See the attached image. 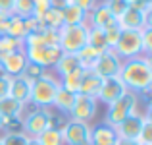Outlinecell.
<instances>
[{
	"mask_svg": "<svg viewBox=\"0 0 152 145\" xmlns=\"http://www.w3.org/2000/svg\"><path fill=\"white\" fill-rule=\"evenodd\" d=\"M119 79L123 81L127 91L135 95H146L152 89V62L148 54H139L135 58L123 60Z\"/></svg>",
	"mask_w": 152,
	"mask_h": 145,
	"instance_id": "cell-1",
	"label": "cell"
},
{
	"mask_svg": "<svg viewBox=\"0 0 152 145\" xmlns=\"http://www.w3.org/2000/svg\"><path fill=\"white\" fill-rule=\"evenodd\" d=\"M60 79L50 72H45L39 79L31 83V104L35 108H50L54 104L56 93L60 91Z\"/></svg>",
	"mask_w": 152,
	"mask_h": 145,
	"instance_id": "cell-2",
	"label": "cell"
},
{
	"mask_svg": "<svg viewBox=\"0 0 152 145\" xmlns=\"http://www.w3.org/2000/svg\"><path fill=\"white\" fill-rule=\"evenodd\" d=\"M87 33H89V25H87V23L62 25L58 29V47H60V50L77 54V52L87 45Z\"/></svg>",
	"mask_w": 152,
	"mask_h": 145,
	"instance_id": "cell-3",
	"label": "cell"
},
{
	"mask_svg": "<svg viewBox=\"0 0 152 145\" xmlns=\"http://www.w3.org/2000/svg\"><path fill=\"white\" fill-rule=\"evenodd\" d=\"M137 107H139V95L127 91L123 97H119L118 101H114V103L108 104L104 122L110 124V126H118V124L123 122L127 116H131L133 112H137Z\"/></svg>",
	"mask_w": 152,
	"mask_h": 145,
	"instance_id": "cell-4",
	"label": "cell"
},
{
	"mask_svg": "<svg viewBox=\"0 0 152 145\" xmlns=\"http://www.w3.org/2000/svg\"><path fill=\"white\" fill-rule=\"evenodd\" d=\"M48 128H52V114L48 108H35L21 118V132L27 138H39Z\"/></svg>",
	"mask_w": 152,
	"mask_h": 145,
	"instance_id": "cell-5",
	"label": "cell"
},
{
	"mask_svg": "<svg viewBox=\"0 0 152 145\" xmlns=\"http://www.w3.org/2000/svg\"><path fill=\"white\" fill-rule=\"evenodd\" d=\"M114 52L121 60H129L135 56L142 54V43H141V31L133 29H121L118 43L114 47Z\"/></svg>",
	"mask_w": 152,
	"mask_h": 145,
	"instance_id": "cell-6",
	"label": "cell"
},
{
	"mask_svg": "<svg viewBox=\"0 0 152 145\" xmlns=\"http://www.w3.org/2000/svg\"><path fill=\"white\" fill-rule=\"evenodd\" d=\"M91 124L79 122V120H66L62 130L64 145H91Z\"/></svg>",
	"mask_w": 152,
	"mask_h": 145,
	"instance_id": "cell-7",
	"label": "cell"
},
{
	"mask_svg": "<svg viewBox=\"0 0 152 145\" xmlns=\"http://www.w3.org/2000/svg\"><path fill=\"white\" fill-rule=\"evenodd\" d=\"M96 112H98L96 97L77 93L75 95V101H73V107H71V110H69V118L85 122V124H91L94 120V116H96Z\"/></svg>",
	"mask_w": 152,
	"mask_h": 145,
	"instance_id": "cell-8",
	"label": "cell"
},
{
	"mask_svg": "<svg viewBox=\"0 0 152 145\" xmlns=\"http://www.w3.org/2000/svg\"><path fill=\"white\" fill-rule=\"evenodd\" d=\"M121 62H123V60L114 52V48H106V50H102L100 54H98L96 62L93 64V68H91V70H93L94 74H98L102 79L115 78V75H119Z\"/></svg>",
	"mask_w": 152,
	"mask_h": 145,
	"instance_id": "cell-9",
	"label": "cell"
},
{
	"mask_svg": "<svg viewBox=\"0 0 152 145\" xmlns=\"http://www.w3.org/2000/svg\"><path fill=\"white\" fill-rule=\"evenodd\" d=\"M27 56V62L37 64L41 68H54V64L58 62V58L62 56V50L60 47H33V48H23Z\"/></svg>",
	"mask_w": 152,
	"mask_h": 145,
	"instance_id": "cell-10",
	"label": "cell"
},
{
	"mask_svg": "<svg viewBox=\"0 0 152 145\" xmlns=\"http://www.w3.org/2000/svg\"><path fill=\"white\" fill-rule=\"evenodd\" d=\"M118 23L121 29H133V31H141L142 27L150 25V12L139 10V8L131 6L123 12L121 16L118 18Z\"/></svg>",
	"mask_w": 152,
	"mask_h": 145,
	"instance_id": "cell-11",
	"label": "cell"
},
{
	"mask_svg": "<svg viewBox=\"0 0 152 145\" xmlns=\"http://www.w3.org/2000/svg\"><path fill=\"white\" fill-rule=\"evenodd\" d=\"M27 64L29 62H27V56H25V50H23V48L0 56V70H2V74L8 75V78H18V75H21Z\"/></svg>",
	"mask_w": 152,
	"mask_h": 145,
	"instance_id": "cell-12",
	"label": "cell"
},
{
	"mask_svg": "<svg viewBox=\"0 0 152 145\" xmlns=\"http://www.w3.org/2000/svg\"><path fill=\"white\" fill-rule=\"evenodd\" d=\"M145 124V112H133L131 116H127L123 122H119L115 128L119 139H131V141H137L139 134H141V128Z\"/></svg>",
	"mask_w": 152,
	"mask_h": 145,
	"instance_id": "cell-13",
	"label": "cell"
},
{
	"mask_svg": "<svg viewBox=\"0 0 152 145\" xmlns=\"http://www.w3.org/2000/svg\"><path fill=\"white\" fill-rule=\"evenodd\" d=\"M127 93L125 85H123V81L119 79V75H115V78H106L102 79V85H100V91H98L96 95V101L98 103H104L108 107L110 103H114V101H118L119 97H123Z\"/></svg>",
	"mask_w": 152,
	"mask_h": 145,
	"instance_id": "cell-14",
	"label": "cell"
},
{
	"mask_svg": "<svg viewBox=\"0 0 152 145\" xmlns=\"http://www.w3.org/2000/svg\"><path fill=\"white\" fill-rule=\"evenodd\" d=\"M118 23V19L112 16V12L106 8L104 2H98L87 16V25L89 27H98V29H108L110 25Z\"/></svg>",
	"mask_w": 152,
	"mask_h": 145,
	"instance_id": "cell-15",
	"label": "cell"
},
{
	"mask_svg": "<svg viewBox=\"0 0 152 145\" xmlns=\"http://www.w3.org/2000/svg\"><path fill=\"white\" fill-rule=\"evenodd\" d=\"M118 132L114 126L100 122L91 128V145H115L118 143Z\"/></svg>",
	"mask_w": 152,
	"mask_h": 145,
	"instance_id": "cell-16",
	"label": "cell"
},
{
	"mask_svg": "<svg viewBox=\"0 0 152 145\" xmlns=\"http://www.w3.org/2000/svg\"><path fill=\"white\" fill-rule=\"evenodd\" d=\"M8 95L27 107L29 101H31V81L25 79L23 75L10 78V91H8Z\"/></svg>",
	"mask_w": 152,
	"mask_h": 145,
	"instance_id": "cell-17",
	"label": "cell"
},
{
	"mask_svg": "<svg viewBox=\"0 0 152 145\" xmlns=\"http://www.w3.org/2000/svg\"><path fill=\"white\" fill-rule=\"evenodd\" d=\"M81 66V62H79L77 54H71V52H62V56L58 58V62L54 64V75L56 78H64V75L71 74V72L79 70Z\"/></svg>",
	"mask_w": 152,
	"mask_h": 145,
	"instance_id": "cell-18",
	"label": "cell"
},
{
	"mask_svg": "<svg viewBox=\"0 0 152 145\" xmlns=\"http://www.w3.org/2000/svg\"><path fill=\"white\" fill-rule=\"evenodd\" d=\"M102 85V78L98 74H94L93 70H83V78H81V87H79V93L89 95V97H96Z\"/></svg>",
	"mask_w": 152,
	"mask_h": 145,
	"instance_id": "cell-19",
	"label": "cell"
},
{
	"mask_svg": "<svg viewBox=\"0 0 152 145\" xmlns=\"http://www.w3.org/2000/svg\"><path fill=\"white\" fill-rule=\"evenodd\" d=\"M23 108H25V104L12 99L10 95L0 99V116L2 118H23Z\"/></svg>",
	"mask_w": 152,
	"mask_h": 145,
	"instance_id": "cell-20",
	"label": "cell"
},
{
	"mask_svg": "<svg viewBox=\"0 0 152 145\" xmlns=\"http://www.w3.org/2000/svg\"><path fill=\"white\" fill-rule=\"evenodd\" d=\"M39 23H41V29H60L64 25V14L60 8H54L52 6L48 12L39 18Z\"/></svg>",
	"mask_w": 152,
	"mask_h": 145,
	"instance_id": "cell-21",
	"label": "cell"
},
{
	"mask_svg": "<svg viewBox=\"0 0 152 145\" xmlns=\"http://www.w3.org/2000/svg\"><path fill=\"white\" fill-rule=\"evenodd\" d=\"M64 14V25H77V23H87V12L81 10L79 6H73V4H69V6H66L62 10Z\"/></svg>",
	"mask_w": 152,
	"mask_h": 145,
	"instance_id": "cell-22",
	"label": "cell"
},
{
	"mask_svg": "<svg viewBox=\"0 0 152 145\" xmlns=\"http://www.w3.org/2000/svg\"><path fill=\"white\" fill-rule=\"evenodd\" d=\"M83 70L85 68H79V70L71 72V74L64 75V78H60V85H62V89L69 91V93H79V87H81V78H83Z\"/></svg>",
	"mask_w": 152,
	"mask_h": 145,
	"instance_id": "cell-23",
	"label": "cell"
},
{
	"mask_svg": "<svg viewBox=\"0 0 152 145\" xmlns=\"http://www.w3.org/2000/svg\"><path fill=\"white\" fill-rule=\"evenodd\" d=\"M73 101H75V93H69V91H66V89L60 87V91L56 93V99H54V104H52V107L58 108L62 114H69L71 107H73Z\"/></svg>",
	"mask_w": 152,
	"mask_h": 145,
	"instance_id": "cell-24",
	"label": "cell"
},
{
	"mask_svg": "<svg viewBox=\"0 0 152 145\" xmlns=\"http://www.w3.org/2000/svg\"><path fill=\"white\" fill-rule=\"evenodd\" d=\"M87 45L96 48V50H106L108 43H106V35H104V29H98V27H89V33H87Z\"/></svg>",
	"mask_w": 152,
	"mask_h": 145,
	"instance_id": "cell-25",
	"label": "cell"
},
{
	"mask_svg": "<svg viewBox=\"0 0 152 145\" xmlns=\"http://www.w3.org/2000/svg\"><path fill=\"white\" fill-rule=\"evenodd\" d=\"M35 139L41 145H64V138H62V130L60 128H48Z\"/></svg>",
	"mask_w": 152,
	"mask_h": 145,
	"instance_id": "cell-26",
	"label": "cell"
},
{
	"mask_svg": "<svg viewBox=\"0 0 152 145\" xmlns=\"http://www.w3.org/2000/svg\"><path fill=\"white\" fill-rule=\"evenodd\" d=\"M98 54H100V50H96V48L85 45L81 50L77 52V58H79V62H81V66L85 68V70H89V68H93V64L96 62Z\"/></svg>",
	"mask_w": 152,
	"mask_h": 145,
	"instance_id": "cell-27",
	"label": "cell"
},
{
	"mask_svg": "<svg viewBox=\"0 0 152 145\" xmlns=\"http://www.w3.org/2000/svg\"><path fill=\"white\" fill-rule=\"evenodd\" d=\"M4 35H8V37H15V39H23V37H25V29H23V18L12 14L10 23H8Z\"/></svg>",
	"mask_w": 152,
	"mask_h": 145,
	"instance_id": "cell-28",
	"label": "cell"
},
{
	"mask_svg": "<svg viewBox=\"0 0 152 145\" xmlns=\"http://www.w3.org/2000/svg\"><path fill=\"white\" fill-rule=\"evenodd\" d=\"M21 48H23V39L8 37V35L0 37V56L8 54V52H14V50H21Z\"/></svg>",
	"mask_w": 152,
	"mask_h": 145,
	"instance_id": "cell-29",
	"label": "cell"
},
{
	"mask_svg": "<svg viewBox=\"0 0 152 145\" xmlns=\"http://www.w3.org/2000/svg\"><path fill=\"white\" fill-rule=\"evenodd\" d=\"M139 145H152V118H150V110L145 112V124L141 128V134L137 138Z\"/></svg>",
	"mask_w": 152,
	"mask_h": 145,
	"instance_id": "cell-30",
	"label": "cell"
},
{
	"mask_svg": "<svg viewBox=\"0 0 152 145\" xmlns=\"http://www.w3.org/2000/svg\"><path fill=\"white\" fill-rule=\"evenodd\" d=\"M33 8H35V0H15L12 14L19 16V18H29V16H33Z\"/></svg>",
	"mask_w": 152,
	"mask_h": 145,
	"instance_id": "cell-31",
	"label": "cell"
},
{
	"mask_svg": "<svg viewBox=\"0 0 152 145\" xmlns=\"http://www.w3.org/2000/svg\"><path fill=\"white\" fill-rule=\"evenodd\" d=\"M0 141H2V145H27L29 138L23 132H4Z\"/></svg>",
	"mask_w": 152,
	"mask_h": 145,
	"instance_id": "cell-32",
	"label": "cell"
},
{
	"mask_svg": "<svg viewBox=\"0 0 152 145\" xmlns=\"http://www.w3.org/2000/svg\"><path fill=\"white\" fill-rule=\"evenodd\" d=\"M104 4H106V8L112 12V16H114L115 19L129 8V2H127V0H104Z\"/></svg>",
	"mask_w": 152,
	"mask_h": 145,
	"instance_id": "cell-33",
	"label": "cell"
},
{
	"mask_svg": "<svg viewBox=\"0 0 152 145\" xmlns=\"http://www.w3.org/2000/svg\"><path fill=\"white\" fill-rule=\"evenodd\" d=\"M104 35H106L108 48H114L115 43H118V39H119V35H121V27H119V23H114V25H110L108 29H104Z\"/></svg>",
	"mask_w": 152,
	"mask_h": 145,
	"instance_id": "cell-34",
	"label": "cell"
},
{
	"mask_svg": "<svg viewBox=\"0 0 152 145\" xmlns=\"http://www.w3.org/2000/svg\"><path fill=\"white\" fill-rule=\"evenodd\" d=\"M45 68H41V66H37V64H27V66H25V70H23V78H25V79H29V81L31 83H33L35 81V79H39V78H41V75L42 74H45Z\"/></svg>",
	"mask_w": 152,
	"mask_h": 145,
	"instance_id": "cell-35",
	"label": "cell"
},
{
	"mask_svg": "<svg viewBox=\"0 0 152 145\" xmlns=\"http://www.w3.org/2000/svg\"><path fill=\"white\" fill-rule=\"evenodd\" d=\"M141 43H142V54H148L152 50V25H146L141 29Z\"/></svg>",
	"mask_w": 152,
	"mask_h": 145,
	"instance_id": "cell-36",
	"label": "cell"
},
{
	"mask_svg": "<svg viewBox=\"0 0 152 145\" xmlns=\"http://www.w3.org/2000/svg\"><path fill=\"white\" fill-rule=\"evenodd\" d=\"M23 29H25V35L35 33V31L41 29V23H39L37 16H29V18H23Z\"/></svg>",
	"mask_w": 152,
	"mask_h": 145,
	"instance_id": "cell-37",
	"label": "cell"
},
{
	"mask_svg": "<svg viewBox=\"0 0 152 145\" xmlns=\"http://www.w3.org/2000/svg\"><path fill=\"white\" fill-rule=\"evenodd\" d=\"M52 8L50 0H35V8H33V16H37V18H41L45 12H48Z\"/></svg>",
	"mask_w": 152,
	"mask_h": 145,
	"instance_id": "cell-38",
	"label": "cell"
},
{
	"mask_svg": "<svg viewBox=\"0 0 152 145\" xmlns=\"http://www.w3.org/2000/svg\"><path fill=\"white\" fill-rule=\"evenodd\" d=\"M71 4H73V6H79L81 10H85L87 14H89V12L98 4V0H71Z\"/></svg>",
	"mask_w": 152,
	"mask_h": 145,
	"instance_id": "cell-39",
	"label": "cell"
},
{
	"mask_svg": "<svg viewBox=\"0 0 152 145\" xmlns=\"http://www.w3.org/2000/svg\"><path fill=\"white\" fill-rule=\"evenodd\" d=\"M8 91H10V78L0 74V99L8 97Z\"/></svg>",
	"mask_w": 152,
	"mask_h": 145,
	"instance_id": "cell-40",
	"label": "cell"
},
{
	"mask_svg": "<svg viewBox=\"0 0 152 145\" xmlns=\"http://www.w3.org/2000/svg\"><path fill=\"white\" fill-rule=\"evenodd\" d=\"M14 2L15 0H0V12H2V14H12Z\"/></svg>",
	"mask_w": 152,
	"mask_h": 145,
	"instance_id": "cell-41",
	"label": "cell"
},
{
	"mask_svg": "<svg viewBox=\"0 0 152 145\" xmlns=\"http://www.w3.org/2000/svg\"><path fill=\"white\" fill-rule=\"evenodd\" d=\"M10 18H12V14H2V12H0V33L2 35H4V31H6L8 23H10Z\"/></svg>",
	"mask_w": 152,
	"mask_h": 145,
	"instance_id": "cell-42",
	"label": "cell"
},
{
	"mask_svg": "<svg viewBox=\"0 0 152 145\" xmlns=\"http://www.w3.org/2000/svg\"><path fill=\"white\" fill-rule=\"evenodd\" d=\"M50 4L54 8H60V10H64L66 6H69L71 4V0H50Z\"/></svg>",
	"mask_w": 152,
	"mask_h": 145,
	"instance_id": "cell-43",
	"label": "cell"
},
{
	"mask_svg": "<svg viewBox=\"0 0 152 145\" xmlns=\"http://www.w3.org/2000/svg\"><path fill=\"white\" fill-rule=\"evenodd\" d=\"M115 145H139L137 141H131V139H118Z\"/></svg>",
	"mask_w": 152,
	"mask_h": 145,
	"instance_id": "cell-44",
	"label": "cell"
},
{
	"mask_svg": "<svg viewBox=\"0 0 152 145\" xmlns=\"http://www.w3.org/2000/svg\"><path fill=\"white\" fill-rule=\"evenodd\" d=\"M27 145H41V143H39L35 138H29V141H27Z\"/></svg>",
	"mask_w": 152,
	"mask_h": 145,
	"instance_id": "cell-45",
	"label": "cell"
},
{
	"mask_svg": "<svg viewBox=\"0 0 152 145\" xmlns=\"http://www.w3.org/2000/svg\"><path fill=\"white\" fill-rule=\"evenodd\" d=\"M0 130H2V116H0Z\"/></svg>",
	"mask_w": 152,
	"mask_h": 145,
	"instance_id": "cell-46",
	"label": "cell"
},
{
	"mask_svg": "<svg viewBox=\"0 0 152 145\" xmlns=\"http://www.w3.org/2000/svg\"><path fill=\"white\" fill-rule=\"evenodd\" d=\"M127 2H129V4H133V2H135V0H127Z\"/></svg>",
	"mask_w": 152,
	"mask_h": 145,
	"instance_id": "cell-47",
	"label": "cell"
},
{
	"mask_svg": "<svg viewBox=\"0 0 152 145\" xmlns=\"http://www.w3.org/2000/svg\"><path fill=\"white\" fill-rule=\"evenodd\" d=\"M98 2H104V0H98Z\"/></svg>",
	"mask_w": 152,
	"mask_h": 145,
	"instance_id": "cell-48",
	"label": "cell"
},
{
	"mask_svg": "<svg viewBox=\"0 0 152 145\" xmlns=\"http://www.w3.org/2000/svg\"><path fill=\"white\" fill-rule=\"evenodd\" d=\"M0 37H2V33H0Z\"/></svg>",
	"mask_w": 152,
	"mask_h": 145,
	"instance_id": "cell-49",
	"label": "cell"
},
{
	"mask_svg": "<svg viewBox=\"0 0 152 145\" xmlns=\"http://www.w3.org/2000/svg\"><path fill=\"white\" fill-rule=\"evenodd\" d=\"M0 74H2V70H0Z\"/></svg>",
	"mask_w": 152,
	"mask_h": 145,
	"instance_id": "cell-50",
	"label": "cell"
},
{
	"mask_svg": "<svg viewBox=\"0 0 152 145\" xmlns=\"http://www.w3.org/2000/svg\"><path fill=\"white\" fill-rule=\"evenodd\" d=\"M0 145H2V141H0Z\"/></svg>",
	"mask_w": 152,
	"mask_h": 145,
	"instance_id": "cell-51",
	"label": "cell"
}]
</instances>
